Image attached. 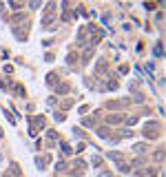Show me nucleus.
Instances as JSON below:
<instances>
[{"label":"nucleus","instance_id":"f03ea898","mask_svg":"<svg viewBox=\"0 0 166 177\" xmlns=\"http://www.w3.org/2000/svg\"><path fill=\"white\" fill-rule=\"evenodd\" d=\"M155 55H157V58H162V44H155Z\"/></svg>","mask_w":166,"mask_h":177},{"label":"nucleus","instance_id":"20e7f679","mask_svg":"<svg viewBox=\"0 0 166 177\" xmlns=\"http://www.w3.org/2000/svg\"><path fill=\"white\" fill-rule=\"evenodd\" d=\"M91 53H93V51H84V55H82V60L87 62V60H91Z\"/></svg>","mask_w":166,"mask_h":177},{"label":"nucleus","instance_id":"0eeeda50","mask_svg":"<svg viewBox=\"0 0 166 177\" xmlns=\"http://www.w3.org/2000/svg\"><path fill=\"white\" fill-rule=\"evenodd\" d=\"M67 91H69L67 84H60V87H58V93H67Z\"/></svg>","mask_w":166,"mask_h":177},{"label":"nucleus","instance_id":"7ed1b4c3","mask_svg":"<svg viewBox=\"0 0 166 177\" xmlns=\"http://www.w3.org/2000/svg\"><path fill=\"white\" fill-rule=\"evenodd\" d=\"M47 82L49 84H55V82H58V78H55V75H47Z\"/></svg>","mask_w":166,"mask_h":177},{"label":"nucleus","instance_id":"f257e3e1","mask_svg":"<svg viewBox=\"0 0 166 177\" xmlns=\"http://www.w3.org/2000/svg\"><path fill=\"white\" fill-rule=\"evenodd\" d=\"M120 119H122V115H111V117H108V122L115 124V122H120Z\"/></svg>","mask_w":166,"mask_h":177},{"label":"nucleus","instance_id":"39448f33","mask_svg":"<svg viewBox=\"0 0 166 177\" xmlns=\"http://www.w3.org/2000/svg\"><path fill=\"white\" fill-rule=\"evenodd\" d=\"M62 151H64V155H71V146H67V144H62Z\"/></svg>","mask_w":166,"mask_h":177},{"label":"nucleus","instance_id":"423d86ee","mask_svg":"<svg viewBox=\"0 0 166 177\" xmlns=\"http://www.w3.org/2000/svg\"><path fill=\"white\" fill-rule=\"evenodd\" d=\"M108 157H111V159H115V162H117V159L122 157V155H120V153H108Z\"/></svg>","mask_w":166,"mask_h":177}]
</instances>
